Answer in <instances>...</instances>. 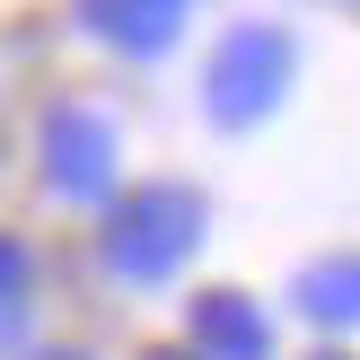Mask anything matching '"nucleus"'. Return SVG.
<instances>
[{
  "mask_svg": "<svg viewBox=\"0 0 360 360\" xmlns=\"http://www.w3.org/2000/svg\"><path fill=\"white\" fill-rule=\"evenodd\" d=\"M44 167L62 193H97L115 176V123L97 105H53L44 115Z\"/></svg>",
  "mask_w": 360,
  "mask_h": 360,
  "instance_id": "obj_3",
  "label": "nucleus"
},
{
  "mask_svg": "<svg viewBox=\"0 0 360 360\" xmlns=\"http://www.w3.org/2000/svg\"><path fill=\"white\" fill-rule=\"evenodd\" d=\"M308 308L334 316V326H360V255L352 264H326V273L308 281Z\"/></svg>",
  "mask_w": 360,
  "mask_h": 360,
  "instance_id": "obj_6",
  "label": "nucleus"
},
{
  "mask_svg": "<svg viewBox=\"0 0 360 360\" xmlns=\"http://www.w3.org/2000/svg\"><path fill=\"white\" fill-rule=\"evenodd\" d=\"M97 27H115L123 44H167V27H176V0H97Z\"/></svg>",
  "mask_w": 360,
  "mask_h": 360,
  "instance_id": "obj_5",
  "label": "nucleus"
},
{
  "mask_svg": "<svg viewBox=\"0 0 360 360\" xmlns=\"http://www.w3.org/2000/svg\"><path fill=\"white\" fill-rule=\"evenodd\" d=\"M281 70H290V44H281L273 27H238L229 53H220V70H211V115H220V123L264 115L273 88H281Z\"/></svg>",
  "mask_w": 360,
  "mask_h": 360,
  "instance_id": "obj_2",
  "label": "nucleus"
},
{
  "mask_svg": "<svg viewBox=\"0 0 360 360\" xmlns=\"http://www.w3.org/2000/svg\"><path fill=\"white\" fill-rule=\"evenodd\" d=\"M193 343H202V360H264V316L246 299H202L193 308Z\"/></svg>",
  "mask_w": 360,
  "mask_h": 360,
  "instance_id": "obj_4",
  "label": "nucleus"
},
{
  "mask_svg": "<svg viewBox=\"0 0 360 360\" xmlns=\"http://www.w3.org/2000/svg\"><path fill=\"white\" fill-rule=\"evenodd\" d=\"M185 246H193V202H185L176 185L132 193V202L115 211V229H105V255H115V273H132V281L176 273V264H185Z\"/></svg>",
  "mask_w": 360,
  "mask_h": 360,
  "instance_id": "obj_1",
  "label": "nucleus"
},
{
  "mask_svg": "<svg viewBox=\"0 0 360 360\" xmlns=\"http://www.w3.org/2000/svg\"><path fill=\"white\" fill-rule=\"evenodd\" d=\"M158 360H176V352H158Z\"/></svg>",
  "mask_w": 360,
  "mask_h": 360,
  "instance_id": "obj_7",
  "label": "nucleus"
}]
</instances>
